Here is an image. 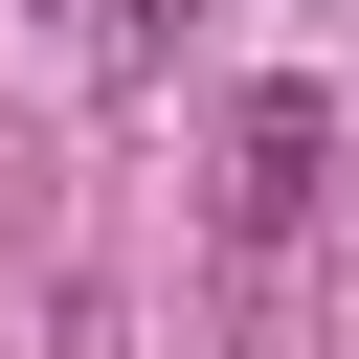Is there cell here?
<instances>
[{"mask_svg":"<svg viewBox=\"0 0 359 359\" xmlns=\"http://www.w3.org/2000/svg\"><path fill=\"white\" fill-rule=\"evenodd\" d=\"M314 180H337V90H247V135H224V224H247V247H292V224H314Z\"/></svg>","mask_w":359,"mask_h":359,"instance_id":"obj_1","label":"cell"},{"mask_svg":"<svg viewBox=\"0 0 359 359\" xmlns=\"http://www.w3.org/2000/svg\"><path fill=\"white\" fill-rule=\"evenodd\" d=\"M112 45H135V67H157V45H202V0H112Z\"/></svg>","mask_w":359,"mask_h":359,"instance_id":"obj_2","label":"cell"}]
</instances>
